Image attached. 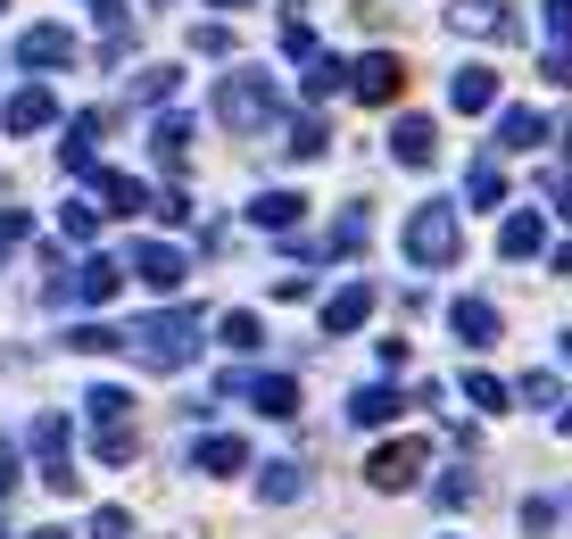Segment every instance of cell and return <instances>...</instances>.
Masks as SVG:
<instances>
[{"label": "cell", "instance_id": "1", "mask_svg": "<svg viewBox=\"0 0 572 539\" xmlns=\"http://www.w3.org/2000/svg\"><path fill=\"white\" fill-rule=\"evenodd\" d=\"M125 349L142 357L149 373H183L191 357H200V316H191V307H167V316H142L125 333Z\"/></svg>", "mask_w": 572, "mask_h": 539}, {"label": "cell", "instance_id": "2", "mask_svg": "<svg viewBox=\"0 0 572 539\" xmlns=\"http://www.w3.org/2000/svg\"><path fill=\"white\" fill-rule=\"evenodd\" d=\"M406 258L415 266H457L464 258V224H457V207H415V216H406Z\"/></svg>", "mask_w": 572, "mask_h": 539}, {"label": "cell", "instance_id": "3", "mask_svg": "<svg viewBox=\"0 0 572 539\" xmlns=\"http://www.w3.org/2000/svg\"><path fill=\"white\" fill-rule=\"evenodd\" d=\"M216 116H224L233 133H266V125L282 116V100H274V83H266V75H224Z\"/></svg>", "mask_w": 572, "mask_h": 539}, {"label": "cell", "instance_id": "4", "mask_svg": "<svg viewBox=\"0 0 572 539\" xmlns=\"http://www.w3.org/2000/svg\"><path fill=\"white\" fill-rule=\"evenodd\" d=\"M125 274H133V266H116V258H83L75 274L51 282V299H58V307H109V299L125 291Z\"/></svg>", "mask_w": 572, "mask_h": 539}, {"label": "cell", "instance_id": "5", "mask_svg": "<svg viewBox=\"0 0 572 539\" xmlns=\"http://www.w3.org/2000/svg\"><path fill=\"white\" fill-rule=\"evenodd\" d=\"M424 457H431L424 440H390V448H373V457H366V482H373V490H415Z\"/></svg>", "mask_w": 572, "mask_h": 539}, {"label": "cell", "instance_id": "6", "mask_svg": "<svg viewBox=\"0 0 572 539\" xmlns=\"http://www.w3.org/2000/svg\"><path fill=\"white\" fill-rule=\"evenodd\" d=\"M349 92H357V100H373V109H390V100L406 92V67H399V50H373V58H357Z\"/></svg>", "mask_w": 572, "mask_h": 539}, {"label": "cell", "instance_id": "7", "mask_svg": "<svg viewBox=\"0 0 572 539\" xmlns=\"http://www.w3.org/2000/svg\"><path fill=\"white\" fill-rule=\"evenodd\" d=\"M183 249H167V242H133V282H149V291H183Z\"/></svg>", "mask_w": 572, "mask_h": 539}, {"label": "cell", "instance_id": "8", "mask_svg": "<svg viewBox=\"0 0 572 539\" xmlns=\"http://www.w3.org/2000/svg\"><path fill=\"white\" fill-rule=\"evenodd\" d=\"M390 158H399V167H431V158H440V125H431V116H399Z\"/></svg>", "mask_w": 572, "mask_h": 539}, {"label": "cell", "instance_id": "9", "mask_svg": "<svg viewBox=\"0 0 572 539\" xmlns=\"http://www.w3.org/2000/svg\"><path fill=\"white\" fill-rule=\"evenodd\" d=\"M448 109H457V116L498 109V75H490V67H457V75H448Z\"/></svg>", "mask_w": 572, "mask_h": 539}, {"label": "cell", "instance_id": "10", "mask_svg": "<svg viewBox=\"0 0 572 539\" xmlns=\"http://www.w3.org/2000/svg\"><path fill=\"white\" fill-rule=\"evenodd\" d=\"M448 18H457V34H481V42H515V18H506L498 0H457Z\"/></svg>", "mask_w": 572, "mask_h": 539}, {"label": "cell", "instance_id": "11", "mask_svg": "<svg viewBox=\"0 0 572 539\" xmlns=\"http://www.w3.org/2000/svg\"><path fill=\"white\" fill-rule=\"evenodd\" d=\"M92 191H100V207H109V216H142V207H158V200H149V183H133V175H116V167H100Z\"/></svg>", "mask_w": 572, "mask_h": 539}, {"label": "cell", "instance_id": "12", "mask_svg": "<svg viewBox=\"0 0 572 539\" xmlns=\"http://www.w3.org/2000/svg\"><path fill=\"white\" fill-rule=\"evenodd\" d=\"M539 249H548V224H539V207H515V216H506V233H498V258H539Z\"/></svg>", "mask_w": 572, "mask_h": 539}, {"label": "cell", "instance_id": "13", "mask_svg": "<svg viewBox=\"0 0 572 539\" xmlns=\"http://www.w3.org/2000/svg\"><path fill=\"white\" fill-rule=\"evenodd\" d=\"M18 58L25 67H75V34L67 25H34V34L18 42Z\"/></svg>", "mask_w": 572, "mask_h": 539}, {"label": "cell", "instance_id": "14", "mask_svg": "<svg viewBox=\"0 0 572 539\" xmlns=\"http://www.w3.org/2000/svg\"><path fill=\"white\" fill-rule=\"evenodd\" d=\"M448 324H457L464 349H490V340H498V307H490V299H457V307H448Z\"/></svg>", "mask_w": 572, "mask_h": 539}, {"label": "cell", "instance_id": "15", "mask_svg": "<svg viewBox=\"0 0 572 539\" xmlns=\"http://www.w3.org/2000/svg\"><path fill=\"white\" fill-rule=\"evenodd\" d=\"M100 125H109V116H75V125H67V142H58V167H67V175H100V158H92Z\"/></svg>", "mask_w": 572, "mask_h": 539}, {"label": "cell", "instance_id": "16", "mask_svg": "<svg viewBox=\"0 0 572 539\" xmlns=\"http://www.w3.org/2000/svg\"><path fill=\"white\" fill-rule=\"evenodd\" d=\"M366 316H373V282H349V291L324 299V333H357Z\"/></svg>", "mask_w": 572, "mask_h": 539}, {"label": "cell", "instance_id": "17", "mask_svg": "<svg viewBox=\"0 0 572 539\" xmlns=\"http://www.w3.org/2000/svg\"><path fill=\"white\" fill-rule=\"evenodd\" d=\"M51 116H58V100L42 92V83H25V92L9 100V109H0V125H9V133H42V125H51Z\"/></svg>", "mask_w": 572, "mask_h": 539}, {"label": "cell", "instance_id": "18", "mask_svg": "<svg viewBox=\"0 0 572 539\" xmlns=\"http://www.w3.org/2000/svg\"><path fill=\"white\" fill-rule=\"evenodd\" d=\"M25 448H34L42 465H58V457H75V431H67V415H34V431H25Z\"/></svg>", "mask_w": 572, "mask_h": 539}, {"label": "cell", "instance_id": "19", "mask_svg": "<svg viewBox=\"0 0 572 539\" xmlns=\"http://www.w3.org/2000/svg\"><path fill=\"white\" fill-rule=\"evenodd\" d=\"M249 465V440H240V431H208L200 440V473H240Z\"/></svg>", "mask_w": 572, "mask_h": 539}, {"label": "cell", "instance_id": "20", "mask_svg": "<svg viewBox=\"0 0 572 539\" xmlns=\"http://www.w3.org/2000/svg\"><path fill=\"white\" fill-rule=\"evenodd\" d=\"M149 149H158V167H183L191 158V116H158V125H149Z\"/></svg>", "mask_w": 572, "mask_h": 539}, {"label": "cell", "instance_id": "21", "mask_svg": "<svg viewBox=\"0 0 572 539\" xmlns=\"http://www.w3.org/2000/svg\"><path fill=\"white\" fill-rule=\"evenodd\" d=\"M366 242H373V216H366V207H349V216H340L333 233H324V258H357Z\"/></svg>", "mask_w": 572, "mask_h": 539}, {"label": "cell", "instance_id": "22", "mask_svg": "<svg viewBox=\"0 0 572 539\" xmlns=\"http://www.w3.org/2000/svg\"><path fill=\"white\" fill-rule=\"evenodd\" d=\"M299 207H307L299 191H258V207H249V224H266V233H291V224H299Z\"/></svg>", "mask_w": 572, "mask_h": 539}, {"label": "cell", "instance_id": "23", "mask_svg": "<svg viewBox=\"0 0 572 539\" xmlns=\"http://www.w3.org/2000/svg\"><path fill=\"white\" fill-rule=\"evenodd\" d=\"M531 142H548V116L539 109H506L498 116V149H531Z\"/></svg>", "mask_w": 572, "mask_h": 539}, {"label": "cell", "instance_id": "24", "mask_svg": "<svg viewBox=\"0 0 572 539\" xmlns=\"http://www.w3.org/2000/svg\"><path fill=\"white\" fill-rule=\"evenodd\" d=\"M249 398H258L266 415H282V424L299 415V382H291V373H258V391H249Z\"/></svg>", "mask_w": 572, "mask_h": 539}, {"label": "cell", "instance_id": "25", "mask_svg": "<svg viewBox=\"0 0 572 539\" xmlns=\"http://www.w3.org/2000/svg\"><path fill=\"white\" fill-rule=\"evenodd\" d=\"M390 415H399V391H382V382H366V391L349 398V424H366V431L390 424Z\"/></svg>", "mask_w": 572, "mask_h": 539}, {"label": "cell", "instance_id": "26", "mask_svg": "<svg viewBox=\"0 0 572 539\" xmlns=\"http://www.w3.org/2000/svg\"><path fill=\"white\" fill-rule=\"evenodd\" d=\"M133 448H142L133 424H92V457H100V465H133Z\"/></svg>", "mask_w": 572, "mask_h": 539}, {"label": "cell", "instance_id": "27", "mask_svg": "<svg viewBox=\"0 0 572 539\" xmlns=\"http://www.w3.org/2000/svg\"><path fill=\"white\" fill-rule=\"evenodd\" d=\"M175 83H183L175 67H142V75H133V100H142V109H167V100H175Z\"/></svg>", "mask_w": 572, "mask_h": 539}, {"label": "cell", "instance_id": "28", "mask_svg": "<svg viewBox=\"0 0 572 539\" xmlns=\"http://www.w3.org/2000/svg\"><path fill=\"white\" fill-rule=\"evenodd\" d=\"M349 75H357V67H340V58H307V100L324 109V100H333L340 83H349Z\"/></svg>", "mask_w": 572, "mask_h": 539}, {"label": "cell", "instance_id": "29", "mask_svg": "<svg viewBox=\"0 0 572 539\" xmlns=\"http://www.w3.org/2000/svg\"><path fill=\"white\" fill-rule=\"evenodd\" d=\"M464 200H473V207H498V200H506V175H498V158H481V167L464 175Z\"/></svg>", "mask_w": 572, "mask_h": 539}, {"label": "cell", "instance_id": "30", "mask_svg": "<svg viewBox=\"0 0 572 539\" xmlns=\"http://www.w3.org/2000/svg\"><path fill=\"white\" fill-rule=\"evenodd\" d=\"M83 407H92V424H133V391H116V382H100Z\"/></svg>", "mask_w": 572, "mask_h": 539}, {"label": "cell", "instance_id": "31", "mask_svg": "<svg viewBox=\"0 0 572 539\" xmlns=\"http://www.w3.org/2000/svg\"><path fill=\"white\" fill-rule=\"evenodd\" d=\"M258 490H266L274 506H291V498H307V473H299V465H266V473H258Z\"/></svg>", "mask_w": 572, "mask_h": 539}, {"label": "cell", "instance_id": "32", "mask_svg": "<svg viewBox=\"0 0 572 539\" xmlns=\"http://www.w3.org/2000/svg\"><path fill=\"white\" fill-rule=\"evenodd\" d=\"M100 216H109V207H92V200H67V207H58V233H67V242H92V233H100Z\"/></svg>", "mask_w": 572, "mask_h": 539}, {"label": "cell", "instance_id": "33", "mask_svg": "<svg viewBox=\"0 0 572 539\" xmlns=\"http://www.w3.org/2000/svg\"><path fill=\"white\" fill-rule=\"evenodd\" d=\"M258 333H266V324H258V316H249V307H233V316H224V324H216V340H224V349H240V357L258 349Z\"/></svg>", "mask_w": 572, "mask_h": 539}, {"label": "cell", "instance_id": "34", "mask_svg": "<svg viewBox=\"0 0 572 539\" xmlns=\"http://www.w3.org/2000/svg\"><path fill=\"white\" fill-rule=\"evenodd\" d=\"M539 18H548V58H572V0H539Z\"/></svg>", "mask_w": 572, "mask_h": 539}, {"label": "cell", "instance_id": "35", "mask_svg": "<svg viewBox=\"0 0 572 539\" xmlns=\"http://www.w3.org/2000/svg\"><path fill=\"white\" fill-rule=\"evenodd\" d=\"M67 349L100 357V349H125V333H109V324H75V333H67Z\"/></svg>", "mask_w": 572, "mask_h": 539}, {"label": "cell", "instance_id": "36", "mask_svg": "<svg viewBox=\"0 0 572 539\" xmlns=\"http://www.w3.org/2000/svg\"><path fill=\"white\" fill-rule=\"evenodd\" d=\"M83 539H133V515L125 506H100V515L83 523Z\"/></svg>", "mask_w": 572, "mask_h": 539}, {"label": "cell", "instance_id": "37", "mask_svg": "<svg viewBox=\"0 0 572 539\" xmlns=\"http://www.w3.org/2000/svg\"><path fill=\"white\" fill-rule=\"evenodd\" d=\"M464 398H473V407H490V415H498V407H506V382H498V373H464Z\"/></svg>", "mask_w": 572, "mask_h": 539}, {"label": "cell", "instance_id": "38", "mask_svg": "<svg viewBox=\"0 0 572 539\" xmlns=\"http://www.w3.org/2000/svg\"><path fill=\"white\" fill-rule=\"evenodd\" d=\"M282 149H291V158H315V149H324V116H299V125H291V142H282Z\"/></svg>", "mask_w": 572, "mask_h": 539}, {"label": "cell", "instance_id": "39", "mask_svg": "<svg viewBox=\"0 0 572 539\" xmlns=\"http://www.w3.org/2000/svg\"><path fill=\"white\" fill-rule=\"evenodd\" d=\"M282 50H291V58H324V50H315V25H307V18H282Z\"/></svg>", "mask_w": 572, "mask_h": 539}, {"label": "cell", "instance_id": "40", "mask_svg": "<svg viewBox=\"0 0 572 539\" xmlns=\"http://www.w3.org/2000/svg\"><path fill=\"white\" fill-rule=\"evenodd\" d=\"M42 490H58V498H75V490H83V473H75V457H58V465H42Z\"/></svg>", "mask_w": 572, "mask_h": 539}, {"label": "cell", "instance_id": "41", "mask_svg": "<svg viewBox=\"0 0 572 539\" xmlns=\"http://www.w3.org/2000/svg\"><path fill=\"white\" fill-rule=\"evenodd\" d=\"M431 498H440V506H473V498H481V482H473V473H448Z\"/></svg>", "mask_w": 572, "mask_h": 539}, {"label": "cell", "instance_id": "42", "mask_svg": "<svg viewBox=\"0 0 572 539\" xmlns=\"http://www.w3.org/2000/svg\"><path fill=\"white\" fill-rule=\"evenodd\" d=\"M523 531H531V539L556 531V498H523Z\"/></svg>", "mask_w": 572, "mask_h": 539}, {"label": "cell", "instance_id": "43", "mask_svg": "<svg viewBox=\"0 0 572 539\" xmlns=\"http://www.w3.org/2000/svg\"><path fill=\"white\" fill-rule=\"evenodd\" d=\"M149 216H167V224H191V216H200V207H191L183 191H158V207H149Z\"/></svg>", "mask_w": 572, "mask_h": 539}, {"label": "cell", "instance_id": "44", "mask_svg": "<svg viewBox=\"0 0 572 539\" xmlns=\"http://www.w3.org/2000/svg\"><path fill=\"white\" fill-rule=\"evenodd\" d=\"M191 50H200V58H224V50H233V34H224V25H200V34H191Z\"/></svg>", "mask_w": 572, "mask_h": 539}, {"label": "cell", "instance_id": "45", "mask_svg": "<svg viewBox=\"0 0 572 539\" xmlns=\"http://www.w3.org/2000/svg\"><path fill=\"white\" fill-rule=\"evenodd\" d=\"M523 398H531V407H556V373H523Z\"/></svg>", "mask_w": 572, "mask_h": 539}, {"label": "cell", "instance_id": "46", "mask_svg": "<svg viewBox=\"0 0 572 539\" xmlns=\"http://www.w3.org/2000/svg\"><path fill=\"white\" fill-rule=\"evenodd\" d=\"M9 490H18V448L0 440V506H9Z\"/></svg>", "mask_w": 572, "mask_h": 539}, {"label": "cell", "instance_id": "47", "mask_svg": "<svg viewBox=\"0 0 572 539\" xmlns=\"http://www.w3.org/2000/svg\"><path fill=\"white\" fill-rule=\"evenodd\" d=\"M25 242V216H18V207H0V249H18Z\"/></svg>", "mask_w": 572, "mask_h": 539}, {"label": "cell", "instance_id": "48", "mask_svg": "<svg viewBox=\"0 0 572 539\" xmlns=\"http://www.w3.org/2000/svg\"><path fill=\"white\" fill-rule=\"evenodd\" d=\"M548 183H556V200H564V216H572V158H564V167L548 175Z\"/></svg>", "mask_w": 572, "mask_h": 539}, {"label": "cell", "instance_id": "49", "mask_svg": "<svg viewBox=\"0 0 572 539\" xmlns=\"http://www.w3.org/2000/svg\"><path fill=\"white\" fill-rule=\"evenodd\" d=\"M556 274H572V242H564V249H556Z\"/></svg>", "mask_w": 572, "mask_h": 539}, {"label": "cell", "instance_id": "50", "mask_svg": "<svg viewBox=\"0 0 572 539\" xmlns=\"http://www.w3.org/2000/svg\"><path fill=\"white\" fill-rule=\"evenodd\" d=\"M25 539H67V531H25Z\"/></svg>", "mask_w": 572, "mask_h": 539}, {"label": "cell", "instance_id": "51", "mask_svg": "<svg viewBox=\"0 0 572 539\" xmlns=\"http://www.w3.org/2000/svg\"><path fill=\"white\" fill-rule=\"evenodd\" d=\"M216 9H249V0H216Z\"/></svg>", "mask_w": 572, "mask_h": 539}, {"label": "cell", "instance_id": "52", "mask_svg": "<svg viewBox=\"0 0 572 539\" xmlns=\"http://www.w3.org/2000/svg\"><path fill=\"white\" fill-rule=\"evenodd\" d=\"M92 9H109V18H116V0H92Z\"/></svg>", "mask_w": 572, "mask_h": 539}, {"label": "cell", "instance_id": "53", "mask_svg": "<svg viewBox=\"0 0 572 539\" xmlns=\"http://www.w3.org/2000/svg\"><path fill=\"white\" fill-rule=\"evenodd\" d=\"M564 440H572V407H564Z\"/></svg>", "mask_w": 572, "mask_h": 539}, {"label": "cell", "instance_id": "54", "mask_svg": "<svg viewBox=\"0 0 572 539\" xmlns=\"http://www.w3.org/2000/svg\"><path fill=\"white\" fill-rule=\"evenodd\" d=\"M564 357H572V333H564Z\"/></svg>", "mask_w": 572, "mask_h": 539}, {"label": "cell", "instance_id": "55", "mask_svg": "<svg viewBox=\"0 0 572 539\" xmlns=\"http://www.w3.org/2000/svg\"><path fill=\"white\" fill-rule=\"evenodd\" d=\"M0 9H9V0H0Z\"/></svg>", "mask_w": 572, "mask_h": 539}, {"label": "cell", "instance_id": "56", "mask_svg": "<svg viewBox=\"0 0 572 539\" xmlns=\"http://www.w3.org/2000/svg\"><path fill=\"white\" fill-rule=\"evenodd\" d=\"M0 539H9V531H0Z\"/></svg>", "mask_w": 572, "mask_h": 539}]
</instances>
